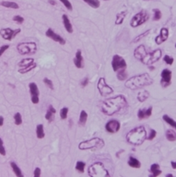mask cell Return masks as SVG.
Returning a JSON list of instances; mask_svg holds the SVG:
<instances>
[{
    "label": "cell",
    "instance_id": "6da1fadb",
    "mask_svg": "<svg viewBox=\"0 0 176 177\" xmlns=\"http://www.w3.org/2000/svg\"><path fill=\"white\" fill-rule=\"evenodd\" d=\"M127 106L126 98L121 95L106 99L102 102L100 105L102 112L108 116L114 115L123 109H125Z\"/></svg>",
    "mask_w": 176,
    "mask_h": 177
},
{
    "label": "cell",
    "instance_id": "7a4b0ae2",
    "mask_svg": "<svg viewBox=\"0 0 176 177\" xmlns=\"http://www.w3.org/2000/svg\"><path fill=\"white\" fill-rule=\"evenodd\" d=\"M162 51L160 49L154 50L152 52H148L143 44L138 46L134 51V57L142 63L146 65H152L161 59Z\"/></svg>",
    "mask_w": 176,
    "mask_h": 177
},
{
    "label": "cell",
    "instance_id": "3957f363",
    "mask_svg": "<svg viewBox=\"0 0 176 177\" xmlns=\"http://www.w3.org/2000/svg\"><path fill=\"white\" fill-rule=\"evenodd\" d=\"M153 83L154 80L151 78L149 74L145 73V74L132 76L127 79L125 83V86L130 90H135L145 86L152 85Z\"/></svg>",
    "mask_w": 176,
    "mask_h": 177
},
{
    "label": "cell",
    "instance_id": "277c9868",
    "mask_svg": "<svg viewBox=\"0 0 176 177\" xmlns=\"http://www.w3.org/2000/svg\"><path fill=\"white\" fill-rule=\"evenodd\" d=\"M147 139V131L142 126H137L127 133L126 140L133 145H140Z\"/></svg>",
    "mask_w": 176,
    "mask_h": 177
},
{
    "label": "cell",
    "instance_id": "5b68a950",
    "mask_svg": "<svg viewBox=\"0 0 176 177\" xmlns=\"http://www.w3.org/2000/svg\"><path fill=\"white\" fill-rule=\"evenodd\" d=\"M88 174L91 177H109L110 175L102 162H97L92 164L88 168Z\"/></svg>",
    "mask_w": 176,
    "mask_h": 177
},
{
    "label": "cell",
    "instance_id": "8992f818",
    "mask_svg": "<svg viewBox=\"0 0 176 177\" xmlns=\"http://www.w3.org/2000/svg\"><path fill=\"white\" fill-rule=\"evenodd\" d=\"M104 141L98 137L92 138L89 140L82 141L79 144L78 148L81 150L92 149H102L104 146Z\"/></svg>",
    "mask_w": 176,
    "mask_h": 177
},
{
    "label": "cell",
    "instance_id": "52a82bcc",
    "mask_svg": "<svg viewBox=\"0 0 176 177\" xmlns=\"http://www.w3.org/2000/svg\"><path fill=\"white\" fill-rule=\"evenodd\" d=\"M37 44L34 42H21L17 45L18 51L22 55L35 54L37 51Z\"/></svg>",
    "mask_w": 176,
    "mask_h": 177
},
{
    "label": "cell",
    "instance_id": "ba28073f",
    "mask_svg": "<svg viewBox=\"0 0 176 177\" xmlns=\"http://www.w3.org/2000/svg\"><path fill=\"white\" fill-rule=\"evenodd\" d=\"M150 16L146 11H141L139 13L136 14L130 21V26L132 28H137L145 24L146 21H148Z\"/></svg>",
    "mask_w": 176,
    "mask_h": 177
},
{
    "label": "cell",
    "instance_id": "9c48e42d",
    "mask_svg": "<svg viewBox=\"0 0 176 177\" xmlns=\"http://www.w3.org/2000/svg\"><path fill=\"white\" fill-rule=\"evenodd\" d=\"M97 88L101 95L103 96V97H106V96L114 92V89L108 85L104 78H100L99 79Z\"/></svg>",
    "mask_w": 176,
    "mask_h": 177
},
{
    "label": "cell",
    "instance_id": "30bf717a",
    "mask_svg": "<svg viewBox=\"0 0 176 177\" xmlns=\"http://www.w3.org/2000/svg\"><path fill=\"white\" fill-rule=\"evenodd\" d=\"M111 65H112L113 69L115 72L121 70V69H126L127 67V64L125 59L118 54H116L113 57Z\"/></svg>",
    "mask_w": 176,
    "mask_h": 177
},
{
    "label": "cell",
    "instance_id": "8fae6325",
    "mask_svg": "<svg viewBox=\"0 0 176 177\" xmlns=\"http://www.w3.org/2000/svg\"><path fill=\"white\" fill-rule=\"evenodd\" d=\"M21 30L20 28L16 30H12L11 28H3L0 30V35L4 40L11 41L14 39L18 34L21 33Z\"/></svg>",
    "mask_w": 176,
    "mask_h": 177
},
{
    "label": "cell",
    "instance_id": "7c38bea8",
    "mask_svg": "<svg viewBox=\"0 0 176 177\" xmlns=\"http://www.w3.org/2000/svg\"><path fill=\"white\" fill-rule=\"evenodd\" d=\"M172 77V72L168 69H163L161 72V84L163 87H167L170 84Z\"/></svg>",
    "mask_w": 176,
    "mask_h": 177
},
{
    "label": "cell",
    "instance_id": "4fadbf2b",
    "mask_svg": "<svg viewBox=\"0 0 176 177\" xmlns=\"http://www.w3.org/2000/svg\"><path fill=\"white\" fill-rule=\"evenodd\" d=\"M30 92L31 94V101L33 104H37L39 102V90L37 85L35 83H30L29 84Z\"/></svg>",
    "mask_w": 176,
    "mask_h": 177
},
{
    "label": "cell",
    "instance_id": "5bb4252c",
    "mask_svg": "<svg viewBox=\"0 0 176 177\" xmlns=\"http://www.w3.org/2000/svg\"><path fill=\"white\" fill-rule=\"evenodd\" d=\"M105 128L108 132L111 133H114L119 130L120 128H121V124H120L119 121L114 119V120H111L109 122H107V124H106Z\"/></svg>",
    "mask_w": 176,
    "mask_h": 177
},
{
    "label": "cell",
    "instance_id": "9a60e30c",
    "mask_svg": "<svg viewBox=\"0 0 176 177\" xmlns=\"http://www.w3.org/2000/svg\"><path fill=\"white\" fill-rule=\"evenodd\" d=\"M46 35L47 37L52 39L54 41L58 42V43H59L60 44L64 45V44H66V40H64L62 37H61L60 35H58V34L55 33L52 28H49V29L47 30Z\"/></svg>",
    "mask_w": 176,
    "mask_h": 177
},
{
    "label": "cell",
    "instance_id": "2e32d148",
    "mask_svg": "<svg viewBox=\"0 0 176 177\" xmlns=\"http://www.w3.org/2000/svg\"><path fill=\"white\" fill-rule=\"evenodd\" d=\"M169 35V31L166 28H162L160 30V34L155 38V42L157 44H161L167 40Z\"/></svg>",
    "mask_w": 176,
    "mask_h": 177
},
{
    "label": "cell",
    "instance_id": "e0dca14e",
    "mask_svg": "<svg viewBox=\"0 0 176 177\" xmlns=\"http://www.w3.org/2000/svg\"><path fill=\"white\" fill-rule=\"evenodd\" d=\"M75 66L78 69H82L84 67V62H83V57L82 56V52L80 49L77 50L75 53V57L73 59Z\"/></svg>",
    "mask_w": 176,
    "mask_h": 177
},
{
    "label": "cell",
    "instance_id": "ac0fdd59",
    "mask_svg": "<svg viewBox=\"0 0 176 177\" xmlns=\"http://www.w3.org/2000/svg\"><path fill=\"white\" fill-rule=\"evenodd\" d=\"M152 107H150V108L147 109V110H140L138 111L137 113V117L140 119H147L152 115Z\"/></svg>",
    "mask_w": 176,
    "mask_h": 177
},
{
    "label": "cell",
    "instance_id": "d6986e66",
    "mask_svg": "<svg viewBox=\"0 0 176 177\" xmlns=\"http://www.w3.org/2000/svg\"><path fill=\"white\" fill-rule=\"evenodd\" d=\"M62 19H63V23H64V28L66 30V31L69 33H73V27H72V24L70 22V20L66 14H64L62 16Z\"/></svg>",
    "mask_w": 176,
    "mask_h": 177
},
{
    "label": "cell",
    "instance_id": "ffe728a7",
    "mask_svg": "<svg viewBox=\"0 0 176 177\" xmlns=\"http://www.w3.org/2000/svg\"><path fill=\"white\" fill-rule=\"evenodd\" d=\"M127 11H121L120 13L116 14V21H115V24L121 25L123 24L124 19H125V18L127 15Z\"/></svg>",
    "mask_w": 176,
    "mask_h": 177
},
{
    "label": "cell",
    "instance_id": "44dd1931",
    "mask_svg": "<svg viewBox=\"0 0 176 177\" xmlns=\"http://www.w3.org/2000/svg\"><path fill=\"white\" fill-rule=\"evenodd\" d=\"M56 112H57V111L54 108L52 105H50L45 115L47 120H48L49 121H52L54 119V114H55Z\"/></svg>",
    "mask_w": 176,
    "mask_h": 177
},
{
    "label": "cell",
    "instance_id": "7402d4cb",
    "mask_svg": "<svg viewBox=\"0 0 176 177\" xmlns=\"http://www.w3.org/2000/svg\"><path fill=\"white\" fill-rule=\"evenodd\" d=\"M128 164L130 167L136 168V169L140 168L141 167V163L140 162V161L133 157H130L128 160Z\"/></svg>",
    "mask_w": 176,
    "mask_h": 177
},
{
    "label": "cell",
    "instance_id": "603a6c76",
    "mask_svg": "<svg viewBox=\"0 0 176 177\" xmlns=\"http://www.w3.org/2000/svg\"><path fill=\"white\" fill-rule=\"evenodd\" d=\"M159 165L158 164H153L150 167V171L152 173V176L156 177L161 174V171L159 169Z\"/></svg>",
    "mask_w": 176,
    "mask_h": 177
},
{
    "label": "cell",
    "instance_id": "cb8c5ba5",
    "mask_svg": "<svg viewBox=\"0 0 176 177\" xmlns=\"http://www.w3.org/2000/svg\"><path fill=\"white\" fill-rule=\"evenodd\" d=\"M149 97H150V92L147 90H143L138 93L137 100L140 102H143L147 100Z\"/></svg>",
    "mask_w": 176,
    "mask_h": 177
},
{
    "label": "cell",
    "instance_id": "d4e9b609",
    "mask_svg": "<svg viewBox=\"0 0 176 177\" xmlns=\"http://www.w3.org/2000/svg\"><path fill=\"white\" fill-rule=\"evenodd\" d=\"M87 112L84 110L81 111V112H80V118H79V122H78L79 125L81 126H85L86 122H87Z\"/></svg>",
    "mask_w": 176,
    "mask_h": 177
},
{
    "label": "cell",
    "instance_id": "484cf974",
    "mask_svg": "<svg viewBox=\"0 0 176 177\" xmlns=\"http://www.w3.org/2000/svg\"><path fill=\"white\" fill-rule=\"evenodd\" d=\"M166 138L167 140L171 141V142H174L176 140V133L175 130H171V129H168L166 131Z\"/></svg>",
    "mask_w": 176,
    "mask_h": 177
},
{
    "label": "cell",
    "instance_id": "4316f807",
    "mask_svg": "<svg viewBox=\"0 0 176 177\" xmlns=\"http://www.w3.org/2000/svg\"><path fill=\"white\" fill-rule=\"evenodd\" d=\"M36 134H37V138L42 139L44 137L45 134L44 132V128H43L42 124H39L37 126V128H36Z\"/></svg>",
    "mask_w": 176,
    "mask_h": 177
},
{
    "label": "cell",
    "instance_id": "83f0119b",
    "mask_svg": "<svg viewBox=\"0 0 176 177\" xmlns=\"http://www.w3.org/2000/svg\"><path fill=\"white\" fill-rule=\"evenodd\" d=\"M1 5L4 7H6V8L16 9H18L19 8V4L15 2H13V1H2L1 3Z\"/></svg>",
    "mask_w": 176,
    "mask_h": 177
},
{
    "label": "cell",
    "instance_id": "f1b7e54d",
    "mask_svg": "<svg viewBox=\"0 0 176 177\" xmlns=\"http://www.w3.org/2000/svg\"><path fill=\"white\" fill-rule=\"evenodd\" d=\"M36 67H37V64H36L35 62H34V63L30 64V65H28V66H27V67L21 68V69L19 71V72L21 73V74H26V73L28 72V71L33 70V69H35Z\"/></svg>",
    "mask_w": 176,
    "mask_h": 177
},
{
    "label": "cell",
    "instance_id": "f546056e",
    "mask_svg": "<svg viewBox=\"0 0 176 177\" xmlns=\"http://www.w3.org/2000/svg\"><path fill=\"white\" fill-rule=\"evenodd\" d=\"M11 166L12 169H13V171H14V173H15V174L18 177H23V175L22 174V171H21V169L18 167V165L15 163V162H12L11 163Z\"/></svg>",
    "mask_w": 176,
    "mask_h": 177
},
{
    "label": "cell",
    "instance_id": "4dcf8cb0",
    "mask_svg": "<svg viewBox=\"0 0 176 177\" xmlns=\"http://www.w3.org/2000/svg\"><path fill=\"white\" fill-rule=\"evenodd\" d=\"M117 72V78L119 80H124L127 78V74L126 72V69H121V70L116 71Z\"/></svg>",
    "mask_w": 176,
    "mask_h": 177
},
{
    "label": "cell",
    "instance_id": "1f68e13d",
    "mask_svg": "<svg viewBox=\"0 0 176 177\" xmlns=\"http://www.w3.org/2000/svg\"><path fill=\"white\" fill-rule=\"evenodd\" d=\"M83 1L92 8L97 9L100 6V2L99 0H83Z\"/></svg>",
    "mask_w": 176,
    "mask_h": 177
},
{
    "label": "cell",
    "instance_id": "d6a6232c",
    "mask_svg": "<svg viewBox=\"0 0 176 177\" xmlns=\"http://www.w3.org/2000/svg\"><path fill=\"white\" fill-rule=\"evenodd\" d=\"M33 63H34V59L27 58V59H23L19 64L20 67H27V66L30 65V64H31Z\"/></svg>",
    "mask_w": 176,
    "mask_h": 177
},
{
    "label": "cell",
    "instance_id": "836d02e7",
    "mask_svg": "<svg viewBox=\"0 0 176 177\" xmlns=\"http://www.w3.org/2000/svg\"><path fill=\"white\" fill-rule=\"evenodd\" d=\"M152 11L154 12L153 21H159L162 17V14H161V11L159 9H154Z\"/></svg>",
    "mask_w": 176,
    "mask_h": 177
},
{
    "label": "cell",
    "instance_id": "e575fe53",
    "mask_svg": "<svg viewBox=\"0 0 176 177\" xmlns=\"http://www.w3.org/2000/svg\"><path fill=\"white\" fill-rule=\"evenodd\" d=\"M163 119L166 121V123H168V124H170V126H173V128H176V123L175 120H173V119H171V118L168 117V115H163Z\"/></svg>",
    "mask_w": 176,
    "mask_h": 177
},
{
    "label": "cell",
    "instance_id": "d590c367",
    "mask_svg": "<svg viewBox=\"0 0 176 177\" xmlns=\"http://www.w3.org/2000/svg\"><path fill=\"white\" fill-rule=\"evenodd\" d=\"M85 163L83 162H81V161H78V162L76 163V166H75V169L77 170L80 171V172H84V170H85Z\"/></svg>",
    "mask_w": 176,
    "mask_h": 177
},
{
    "label": "cell",
    "instance_id": "8d00e7d4",
    "mask_svg": "<svg viewBox=\"0 0 176 177\" xmlns=\"http://www.w3.org/2000/svg\"><path fill=\"white\" fill-rule=\"evenodd\" d=\"M150 30H147V31L145 32V33H142V34H140V35H138V36L136 37L135 38L134 40H133V42H139L140 40H141L142 39L144 38V37H146L147 35H149V34H150Z\"/></svg>",
    "mask_w": 176,
    "mask_h": 177
},
{
    "label": "cell",
    "instance_id": "74e56055",
    "mask_svg": "<svg viewBox=\"0 0 176 177\" xmlns=\"http://www.w3.org/2000/svg\"><path fill=\"white\" fill-rule=\"evenodd\" d=\"M14 120H15V124L18 125V126L22 124V117H21V114L19 112H17L16 114H15V115H14Z\"/></svg>",
    "mask_w": 176,
    "mask_h": 177
},
{
    "label": "cell",
    "instance_id": "f35d334b",
    "mask_svg": "<svg viewBox=\"0 0 176 177\" xmlns=\"http://www.w3.org/2000/svg\"><path fill=\"white\" fill-rule=\"evenodd\" d=\"M69 112V109L67 107H64L60 111V117L62 119H66L67 118V114Z\"/></svg>",
    "mask_w": 176,
    "mask_h": 177
},
{
    "label": "cell",
    "instance_id": "ab89813d",
    "mask_svg": "<svg viewBox=\"0 0 176 177\" xmlns=\"http://www.w3.org/2000/svg\"><path fill=\"white\" fill-rule=\"evenodd\" d=\"M59 1H60L61 2L66 6V8L69 11L73 10V6H72V4L69 1V0H59Z\"/></svg>",
    "mask_w": 176,
    "mask_h": 177
},
{
    "label": "cell",
    "instance_id": "60d3db41",
    "mask_svg": "<svg viewBox=\"0 0 176 177\" xmlns=\"http://www.w3.org/2000/svg\"><path fill=\"white\" fill-rule=\"evenodd\" d=\"M163 61H164L167 64L171 65V64L173 63L174 59L173 57H170V56H168V55H165L164 57H163Z\"/></svg>",
    "mask_w": 176,
    "mask_h": 177
},
{
    "label": "cell",
    "instance_id": "b9f144b4",
    "mask_svg": "<svg viewBox=\"0 0 176 177\" xmlns=\"http://www.w3.org/2000/svg\"><path fill=\"white\" fill-rule=\"evenodd\" d=\"M43 81H44V83H45V85H47V86L48 87H49V88L52 89V90H54L53 83L51 80L48 79L47 78H45L44 80H43Z\"/></svg>",
    "mask_w": 176,
    "mask_h": 177
},
{
    "label": "cell",
    "instance_id": "7bdbcfd3",
    "mask_svg": "<svg viewBox=\"0 0 176 177\" xmlns=\"http://www.w3.org/2000/svg\"><path fill=\"white\" fill-rule=\"evenodd\" d=\"M13 21H16L19 24H22L23 21H24V19L22 16H15L13 18Z\"/></svg>",
    "mask_w": 176,
    "mask_h": 177
},
{
    "label": "cell",
    "instance_id": "ee69618b",
    "mask_svg": "<svg viewBox=\"0 0 176 177\" xmlns=\"http://www.w3.org/2000/svg\"><path fill=\"white\" fill-rule=\"evenodd\" d=\"M0 154L3 156L6 155V150H5V148L3 146V140L1 138H0Z\"/></svg>",
    "mask_w": 176,
    "mask_h": 177
},
{
    "label": "cell",
    "instance_id": "f6af8a7d",
    "mask_svg": "<svg viewBox=\"0 0 176 177\" xmlns=\"http://www.w3.org/2000/svg\"><path fill=\"white\" fill-rule=\"evenodd\" d=\"M156 135H157V132H156L155 130L152 129V130H151V133H150V136L147 138V140H153L154 138L156 137Z\"/></svg>",
    "mask_w": 176,
    "mask_h": 177
},
{
    "label": "cell",
    "instance_id": "bcb514c9",
    "mask_svg": "<svg viewBox=\"0 0 176 177\" xmlns=\"http://www.w3.org/2000/svg\"><path fill=\"white\" fill-rule=\"evenodd\" d=\"M9 45H8V44H6V45H3L1 46V47H0V57L1 56V55L3 54L4 53V52L6 50V49H9Z\"/></svg>",
    "mask_w": 176,
    "mask_h": 177
},
{
    "label": "cell",
    "instance_id": "7dc6e473",
    "mask_svg": "<svg viewBox=\"0 0 176 177\" xmlns=\"http://www.w3.org/2000/svg\"><path fill=\"white\" fill-rule=\"evenodd\" d=\"M88 83H89V78H88L87 77H85V78L82 80L81 83L80 84H81V86L84 87L87 86Z\"/></svg>",
    "mask_w": 176,
    "mask_h": 177
},
{
    "label": "cell",
    "instance_id": "c3c4849f",
    "mask_svg": "<svg viewBox=\"0 0 176 177\" xmlns=\"http://www.w3.org/2000/svg\"><path fill=\"white\" fill-rule=\"evenodd\" d=\"M41 174V170L38 167H37L34 171V176L35 177H39Z\"/></svg>",
    "mask_w": 176,
    "mask_h": 177
},
{
    "label": "cell",
    "instance_id": "681fc988",
    "mask_svg": "<svg viewBox=\"0 0 176 177\" xmlns=\"http://www.w3.org/2000/svg\"><path fill=\"white\" fill-rule=\"evenodd\" d=\"M4 124V118L1 116H0V126H3Z\"/></svg>",
    "mask_w": 176,
    "mask_h": 177
},
{
    "label": "cell",
    "instance_id": "f907efd6",
    "mask_svg": "<svg viewBox=\"0 0 176 177\" xmlns=\"http://www.w3.org/2000/svg\"><path fill=\"white\" fill-rule=\"evenodd\" d=\"M49 2L50 4L53 5V6H55V5H57V3H56L55 1H54V0H49Z\"/></svg>",
    "mask_w": 176,
    "mask_h": 177
},
{
    "label": "cell",
    "instance_id": "816d5d0a",
    "mask_svg": "<svg viewBox=\"0 0 176 177\" xmlns=\"http://www.w3.org/2000/svg\"><path fill=\"white\" fill-rule=\"evenodd\" d=\"M170 163H171V165H172V167H173V169H176V163H175V162H173V161H172V162H170Z\"/></svg>",
    "mask_w": 176,
    "mask_h": 177
},
{
    "label": "cell",
    "instance_id": "f5cc1de1",
    "mask_svg": "<svg viewBox=\"0 0 176 177\" xmlns=\"http://www.w3.org/2000/svg\"><path fill=\"white\" fill-rule=\"evenodd\" d=\"M166 176H167V177H168V176H171V177H173V175H172V174H167V175H166Z\"/></svg>",
    "mask_w": 176,
    "mask_h": 177
},
{
    "label": "cell",
    "instance_id": "db71d44e",
    "mask_svg": "<svg viewBox=\"0 0 176 177\" xmlns=\"http://www.w3.org/2000/svg\"><path fill=\"white\" fill-rule=\"evenodd\" d=\"M104 1H105V0H104ZM106 1H108V0H106Z\"/></svg>",
    "mask_w": 176,
    "mask_h": 177
},
{
    "label": "cell",
    "instance_id": "11a10c76",
    "mask_svg": "<svg viewBox=\"0 0 176 177\" xmlns=\"http://www.w3.org/2000/svg\"><path fill=\"white\" fill-rule=\"evenodd\" d=\"M145 1H147V0H145Z\"/></svg>",
    "mask_w": 176,
    "mask_h": 177
}]
</instances>
